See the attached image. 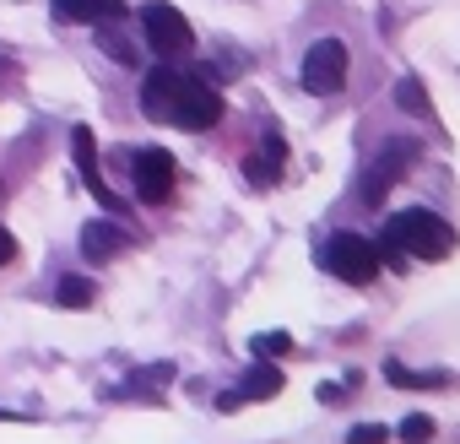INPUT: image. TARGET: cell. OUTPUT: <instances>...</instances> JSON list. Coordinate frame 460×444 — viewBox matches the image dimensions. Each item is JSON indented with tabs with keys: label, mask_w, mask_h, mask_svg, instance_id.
<instances>
[{
	"label": "cell",
	"mask_w": 460,
	"mask_h": 444,
	"mask_svg": "<svg viewBox=\"0 0 460 444\" xmlns=\"http://www.w3.org/2000/svg\"><path fill=\"white\" fill-rule=\"evenodd\" d=\"M379 244H390L401 255H417V261H444L455 250V228H449L438 211H428V206H406V211H395L385 222Z\"/></svg>",
	"instance_id": "obj_2"
},
{
	"label": "cell",
	"mask_w": 460,
	"mask_h": 444,
	"mask_svg": "<svg viewBox=\"0 0 460 444\" xmlns=\"http://www.w3.org/2000/svg\"><path fill=\"white\" fill-rule=\"evenodd\" d=\"M385 379H390V385H406V390H438V385H449L444 374H417V369H406V363H395V358L385 363Z\"/></svg>",
	"instance_id": "obj_13"
},
{
	"label": "cell",
	"mask_w": 460,
	"mask_h": 444,
	"mask_svg": "<svg viewBox=\"0 0 460 444\" xmlns=\"http://www.w3.org/2000/svg\"><path fill=\"white\" fill-rule=\"evenodd\" d=\"M395 439H401V444H428V439H433V417H428V412H411V417H401Z\"/></svg>",
	"instance_id": "obj_16"
},
{
	"label": "cell",
	"mask_w": 460,
	"mask_h": 444,
	"mask_svg": "<svg viewBox=\"0 0 460 444\" xmlns=\"http://www.w3.org/2000/svg\"><path fill=\"white\" fill-rule=\"evenodd\" d=\"M55 12L66 17V22H82V28H98L114 6H109V0H55Z\"/></svg>",
	"instance_id": "obj_11"
},
{
	"label": "cell",
	"mask_w": 460,
	"mask_h": 444,
	"mask_svg": "<svg viewBox=\"0 0 460 444\" xmlns=\"http://www.w3.org/2000/svg\"><path fill=\"white\" fill-rule=\"evenodd\" d=\"M347 444H390V428H385V422H358V428L347 433Z\"/></svg>",
	"instance_id": "obj_17"
},
{
	"label": "cell",
	"mask_w": 460,
	"mask_h": 444,
	"mask_svg": "<svg viewBox=\"0 0 460 444\" xmlns=\"http://www.w3.org/2000/svg\"><path fill=\"white\" fill-rule=\"evenodd\" d=\"M395 103H401L406 114H422V120L433 114V109H428V93H422V82H417V76H401V82H395Z\"/></svg>",
	"instance_id": "obj_14"
},
{
	"label": "cell",
	"mask_w": 460,
	"mask_h": 444,
	"mask_svg": "<svg viewBox=\"0 0 460 444\" xmlns=\"http://www.w3.org/2000/svg\"><path fill=\"white\" fill-rule=\"evenodd\" d=\"M411 157H417V147H411V141H401V147L390 141V147L368 163V173H363V200H368V206H379V200H385V190L406 173V163H411Z\"/></svg>",
	"instance_id": "obj_7"
},
{
	"label": "cell",
	"mask_w": 460,
	"mask_h": 444,
	"mask_svg": "<svg viewBox=\"0 0 460 444\" xmlns=\"http://www.w3.org/2000/svg\"><path fill=\"white\" fill-rule=\"evenodd\" d=\"M341 395H347V385H320V401L325 406H341Z\"/></svg>",
	"instance_id": "obj_20"
},
{
	"label": "cell",
	"mask_w": 460,
	"mask_h": 444,
	"mask_svg": "<svg viewBox=\"0 0 460 444\" xmlns=\"http://www.w3.org/2000/svg\"><path fill=\"white\" fill-rule=\"evenodd\" d=\"M130 179H136V195H141L146 206H163V200L173 195V184H179V168H173V157H168L163 147H141V152L130 157Z\"/></svg>",
	"instance_id": "obj_6"
},
{
	"label": "cell",
	"mask_w": 460,
	"mask_h": 444,
	"mask_svg": "<svg viewBox=\"0 0 460 444\" xmlns=\"http://www.w3.org/2000/svg\"><path fill=\"white\" fill-rule=\"evenodd\" d=\"M0 76H6V60H0Z\"/></svg>",
	"instance_id": "obj_21"
},
{
	"label": "cell",
	"mask_w": 460,
	"mask_h": 444,
	"mask_svg": "<svg viewBox=\"0 0 460 444\" xmlns=\"http://www.w3.org/2000/svg\"><path fill=\"white\" fill-rule=\"evenodd\" d=\"M125 244H130V234L119 228V222H87V234H82V255L87 261H114Z\"/></svg>",
	"instance_id": "obj_8"
},
{
	"label": "cell",
	"mask_w": 460,
	"mask_h": 444,
	"mask_svg": "<svg viewBox=\"0 0 460 444\" xmlns=\"http://www.w3.org/2000/svg\"><path fill=\"white\" fill-rule=\"evenodd\" d=\"M71 147H76V163H82L87 184H93V190H98V195H103V200L114 206V195H109V190H103V179H98V152H93V130H76V136H71Z\"/></svg>",
	"instance_id": "obj_12"
},
{
	"label": "cell",
	"mask_w": 460,
	"mask_h": 444,
	"mask_svg": "<svg viewBox=\"0 0 460 444\" xmlns=\"http://www.w3.org/2000/svg\"><path fill=\"white\" fill-rule=\"evenodd\" d=\"M141 33L157 55H190L195 49V28L184 22L179 6H168V0H152V6H141Z\"/></svg>",
	"instance_id": "obj_4"
},
{
	"label": "cell",
	"mask_w": 460,
	"mask_h": 444,
	"mask_svg": "<svg viewBox=\"0 0 460 444\" xmlns=\"http://www.w3.org/2000/svg\"><path fill=\"white\" fill-rule=\"evenodd\" d=\"M250 347H255L261 358H266V352H293V336H288V331H271V336H255Z\"/></svg>",
	"instance_id": "obj_18"
},
{
	"label": "cell",
	"mask_w": 460,
	"mask_h": 444,
	"mask_svg": "<svg viewBox=\"0 0 460 444\" xmlns=\"http://www.w3.org/2000/svg\"><path fill=\"white\" fill-rule=\"evenodd\" d=\"M141 109L157 120V125H179V130H211L222 120V93L206 87L200 76H184L173 66L152 71L146 76V93H141Z\"/></svg>",
	"instance_id": "obj_1"
},
{
	"label": "cell",
	"mask_w": 460,
	"mask_h": 444,
	"mask_svg": "<svg viewBox=\"0 0 460 444\" xmlns=\"http://www.w3.org/2000/svg\"><path fill=\"white\" fill-rule=\"evenodd\" d=\"M6 261H17V239H12L6 228H0V266H6Z\"/></svg>",
	"instance_id": "obj_19"
},
{
	"label": "cell",
	"mask_w": 460,
	"mask_h": 444,
	"mask_svg": "<svg viewBox=\"0 0 460 444\" xmlns=\"http://www.w3.org/2000/svg\"><path fill=\"white\" fill-rule=\"evenodd\" d=\"M244 179H250V184H261V190L282 179V141H277V136H266V152L244 157Z\"/></svg>",
	"instance_id": "obj_9"
},
{
	"label": "cell",
	"mask_w": 460,
	"mask_h": 444,
	"mask_svg": "<svg viewBox=\"0 0 460 444\" xmlns=\"http://www.w3.org/2000/svg\"><path fill=\"white\" fill-rule=\"evenodd\" d=\"M325 271L331 277H341V282H352V288H368L385 266H379V250L368 244V239H358V234H331L325 239Z\"/></svg>",
	"instance_id": "obj_3"
},
{
	"label": "cell",
	"mask_w": 460,
	"mask_h": 444,
	"mask_svg": "<svg viewBox=\"0 0 460 444\" xmlns=\"http://www.w3.org/2000/svg\"><path fill=\"white\" fill-rule=\"evenodd\" d=\"M304 87L320 93V98H331V93L347 87V44L341 39L309 44V55H304Z\"/></svg>",
	"instance_id": "obj_5"
},
{
	"label": "cell",
	"mask_w": 460,
	"mask_h": 444,
	"mask_svg": "<svg viewBox=\"0 0 460 444\" xmlns=\"http://www.w3.org/2000/svg\"><path fill=\"white\" fill-rule=\"evenodd\" d=\"M239 395L244 401H271V395H282V369L277 363H250V374H244V385H239Z\"/></svg>",
	"instance_id": "obj_10"
},
{
	"label": "cell",
	"mask_w": 460,
	"mask_h": 444,
	"mask_svg": "<svg viewBox=\"0 0 460 444\" xmlns=\"http://www.w3.org/2000/svg\"><path fill=\"white\" fill-rule=\"evenodd\" d=\"M55 298H60L66 309H87V304H93V282H87V277H66V282L55 288Z\"/></svg>",
	"instance_id": "obj_15"
}]
</instances>
